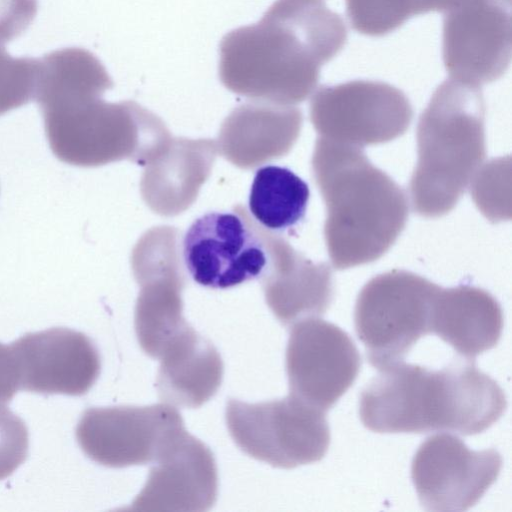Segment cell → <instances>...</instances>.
Masks as SVG:
<instances>
[{"label": "cell", "mask_w": 512, "mask_h": 512, "mask_svg": "<svg viewBox=\"0 0 512 512\" xmlns=\"http://www.w3.org/2000/svg\"><path fill=\"white\" fill-rule=\"evenodd\" d=\"M507 407L503 389L474 360L441 370L400 361L380 370L362 390L359 415L376 433H481Z\"/></svg>", "instance_id": "cell-1"}, {"label": "cell", "mask_w": 512, "mask_h": 512, "mask_svg": "<svg viewBox=\"0 0 512 512\" xmlns=\"http://www.w3.org/2000/svg\"><path fill=\"white\" fill-rule=\"evenodd\" d=\"M312 168L326 206L324 235L333 267L379 259L405 228L409 208L403 189L362 148L323 137L316 141Z\"/></svg>", "instance_id": "cell-2"}, {"label": "cell", "mask_w": 512, "mask_h": 512, "mask_svg": "<svg viewBox=\"0 0 512 512\" xmlns=\"http://www.w3.org/2000/svg\"><path fill=\"white\" fill-rule=\"evenodd\" d=\"M418 159L409 190L413 210L435 218L458 203L486 156L484 115L473 103L443 95L422 115Z\"/></svg>", "instance_id": "cell-3"}, {"label": "cell", "mask_w": 512, "mask_h": 512, "mask_svg": "<svg viewBox=\"0 0 512 512\" xmlns=\"http://www.w3.org/2000/svg\"><path fill=\"white\" fill-rule=\"evenodd\" d=\"M439 289L404 270L377 275L363 286L355 304L354 324L373 367L381 370L403 361L416 342L431 333L432 304Z\"/></svg>", "instance_id": "cell-4"}, {"label": "cell", "mask_w": 512, "mask_h": 512, "mask_svg": "<svg viewBox=\"0 0 512 512\" xmlns=\"http://www.w3.org/2000/svg\"><path fill=\"white\" fill-rule=\"evenodd\" d=\"M108 87L87 78H65L43 90L36 101L53 154L62 162L92 167L117 159L120 120L127 103L108 104Z\"/></svg>", "instance_id": "cell-5"}, {"label": "cell", "mask_w": 512, "mask_h": 512, "mask_svg": "<svg viewBox=\"0 0 512 512\" xmlns=\"http://www.w3.org/2000/svg\"><path fill=\"white\" fill-rule=\"evenodd\" d=\"M225 418L235 444L273 467L291 469L320 461L330 445L325 412L291 394L255 404L230 399Z\"/></svg>", "instance_id": "cell-6"}, {"label": "cell", "mask_w": 512, "mask_h": 512, "mask_svg": "<svg viewBox=\"0 0 512 512\" xmlns=\"http://www.w3.org/2000/svg\"><path fill=\"white\" fill-rule=\"evenodd\" d=\"M186 429L174 406H117L85 410L76 427L82 451L110 468L156 462Z\"/></svg>", "instance_id": "cell-7"}, {"label": "cell", "mask_w": 512, "mask_h": 512, "mask_svg": "<svg viewBox=\"0 0 512 512\" xmlns=\"http://www.w3.org/2000/svg\"><path fill=\"white\" fill-rule=\"evenodd\" d=\"M206 213L183 238V259L195 282L227 289L254 280L268 268L269 254L250 218L239 211Z\"/></svg>", "instance_id": "cell-8"}, {"label": "cell", "mask_w": 512, "mask_h": 512, "mask_svg": "<svg viewBox=\"0 0 512 512\" xmlns=\"http://www.w3.org/2000/svg\"><path fill=\"white\" fill-rule=\"evenodd\" d=\"M501 468L497 450L472 451L459 437L443 433L428 437L419 446L411 476L425 510L458 512L479 501Z\"/></svg>", "instance_id": "cell-9"}, {"label": "cell", "mask_w": 512, "mask_h": 512, "mask_svg": "<svg viewBox=\"0 0 512 512\" xmlns=\"http://www.w3.org/2000/svg\"><path fill=\"white\" fill-rule=\"evenodd\" d=\"M361 356L351 337L319 318L295 323L286 348L290 394L324 412L353 385Z\"/></svg>", "instance_id": "cell-10"}, {"label": "cell", "mask_w": 512, "mask_h": 512, "mask_svg": "<svg viewBox=\"0 0 512 512\" xmlns=\"http://www.w3.org/2000/svg\"><path fill=\"white\" fill-rule=\"evenodd\" d=\"M10 346L22 390L80 396L100 374L99 352L82 332L56 327L27 333Z\"/></svg>", "instance_id": "cell-11"}, {"label": "cell", "mask_w": 512, "mask_h": 512, "mask_svg": "<svg viewBox=\"0 0 512 512\" xmlns=\"http://www.w3.org/2000/svg\"><path fill=\"white\" fill-rule=\"evenodd\" d=\"M127 511L203 512L216 502L218 474L211 450L187 431L154 462Z\"/></svg>", "instance_id": "cell-12"}, {"label": "cell", "mask_w": 512, "mask_h": 512, "mask_svg": "<svg viewBox=\"0 0 512 512\" xmlns=\"http://www.w3.org/2000/svg\"><path fill=\"white\" fill-rule=\"evenodd\" d=\"M320 137L363 148L403 135L411 122L407 104L390 96H324L312 108Z\"/></svg>", "instance_id": "cell-13"}, {"label": "cell", "mask_w": 512, "mask_h": 512, "mask_svg": "<svg viewBox=\"0 0 512 512\" xmlns=\"http://www.w3.org/2000/svg\"><path fill=\"white\" fill-rule=\"evenodd\" d=\"M430 328L459 355L474 360L498 344L503 330L502 308L481 288L440 287L432 304Z\"/></svg>", "instance_id": "cell-14"}, {"label": "cell", "mask_w": 512, "mask_h": 512, "mask_svg": "<svg viewBox=\"0 0 512 512\" xmlns=\"http://www.w3.org/2000/svg\"><path fill=\"white\" fill-rule=\"evenodd\" d=\"M159 359L156 388L166 404L198 408L221 385L224 366L220 354L189 324L172 339Z\"/></svg>", "instance_id": "cell-15"}, {"label": "cell", "mask_w": 512, "mask_h": 512, "mask_svg": "<svg viewBox=\"0 0 512 512\" xmlns=\"http://www.w3.org/2000/svg\"><path fill=\"white\" fill-rule=\"evenodd\" d=\"M274 272L267 279L265 298L285 326L325 314L333 298L330 266L314 263L283 240L274 243Z\"/></svg>", "instance_id": "cell-16"}, {"label": "cell", "mask_w": 512, "mask_h": 512, "mask_svg": "<svg viewBox=\"0 0 512 512\" xmlns=\"http://www.w3.org/2000/svg\"><path fill=\"white\" fill-rule=\"evenodd\" d=\"M309 187L286 167L267 165L254 176L249 209L254 218L270 230L294 226L305 216Z\"/></svg>", "instance_id": "cell-17"}, {"label": "cell", "mask_w": 512, "mask_h": 512, "mask_svg": "<svg viewBox=\"0 0 512 512\" xmlns=\"http://www.w3.org/2000/svg\"><path fill=\"white\" fill-rule=\"evenodd\" d=\"M176 283H154L140 293L135 308V331L141 349L158 358L188 323Z\"/></svg>", "instance_id": "cell-18"}, {"label": "cell", "mask_w": 512, "mask_h": 512, "mask_svg": "<svg viewBox=\"0 0 512 512\" xmlns=\"http://www.w3.org/2000/svg\"><path fill=\"white\" fill-rule=\"evenodd\" d=\"M42 60L12 57L0 45V116L35 99Z\"/></svg>", "instance_id": "cell-19"}, {"label": "cell", "mask_w": 512, "mask_h": 512, "mask_svg": "<svg viewBox=\"0 0 512 512\" xmlns=\"http://www.w3.org/2000/svg\"><path fill=\"white\" fill-rule=\"evenodd\" d=\"M471 195L491 221L510 218V157L494 159L474 175Z\"/></svg>", "instance_id": "cell-20"}, {"label": "cell", "mask_w": 512, "mask_h": 512, "mask_svg": "<svg viewBox=\"0 0 512 512\" xmlns=\"http://www.w3.org/2000/svg\"><path fill=\"white\" fill-rule=\"evenodd\" d=\"M28 446L24 421L0 403V480L10 476L26 460Z\"/></svg>", "instance_id": "cell-21"}, {"label": "cell", "mask_w": 512, "mask_h": 512, "mask_svg": "<svg viewBox=\"0 0 512 512\" xmlns=\"http://www.w3.org/2000/svg\"><path fill=\"white\" fill-rule=\"evenodd\" d=\"M19 389L18 370L11 346L0 343V403L9 402Z\"/></svg>", "instance_id": "cell-22"}]
</instances>
